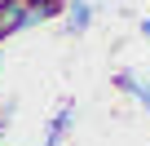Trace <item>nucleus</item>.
<instances>
[{
  "instance_id": "nucleus-6",
  "label": "nucleus",
  "mask_w": 150,
  "mask_h": 146,
  "mask_svg": "<svg viewBox=\"0 0 150 146\" xmlns=\"http://www.w3.org/2000/svg\"><path fill=\"white\" fill-rule=\"evenodd\" d=\"M5 124H9V120H0V128H5Z\"/></svg>"
},
{
  "instance_id": "nucleus-2",
  "label": "nucleus",
  "mask_w": 150,
  "mask_h": 146,
  "mask_svg": "<svg viewBox=\"0 0 150 146\" xmlns=\"http://www.w3.org/2000/svg\"><path fill=\"white\" fill-rule=\"evenodd\" d=\"M62 14H66V18H62V31H66V36H84V31L93 27V14H97V9L88 5V0H71Z\"/></svg>"
},
{
  "instance_id": "nucleus-5",
  "label": "nucleus",
  "mask_w": 150,
  "mask_h": 146,
  "mask_svg": "<svg viewBox=\"0 0 150 146\" xmlns=\"http://www.w3.org/2000/svg\"><path fill=\"white\" fill-rule=\"evenodd\" d=\"M137 27H141V36H150V18H141V22H137Z\"/></svg>"
},
{
  "instance_id": "nucleus-1",
  "label": "nucleus",
  "mask_w": 150,
  "mask_h": 146,
  "mask_svg": "<svg viewBox=\"0 0 150 146\" xmlns=\"http://www.w3.org/2000/svg\"><path fill=\"white\" fill-rule=\"evenodd\" d=\"M27 18H31V0H5L0 5V40L27 31Z\"/></svg>"
},
{
  "instance_id": "nucleus-8",
  "label": "nucleus",
  "mask_w": 150,
  "mask_h": 146,
  "mask_svg": "<svg viewBox=\"0 0 150 146\" xmlns=\"http://www.w3.org/2000/svg\"><path fill=\"white\" fill-rule=\"evenodd\" d=\"M0 5H5V0H0Z\"/></svg>"
},
{
  "instance_id": "nucleus-3",
  "label": "nucleus",
  "mask_w": 150,
  "mask_h": 146,
  "mask_svg": "<svg viewBox=\"0 0 150 146\" xmlns=\"http://www.w3.org/2000/svg\"><path fill=\"white\" fill-rule=\"evenodd\" d=\"M75 124V102L71 98H62V106H57V115L49 120V133H44V146H62V137H66V128Z\"/></svg>"
},
{
  "instance_id": "nucleus-4",
  "label": "nucleus",
  "mask_w": 150,
  "mask_h": 146,
  "mask_svg": "<svg viewBox=\"0 0 150 146\" xmlns=\"http://www.w3.org/2000/svg\"><path fill=\"white\" fill-rule=\"evenodd\" d=\"M119 93H132L146 111H150V80H141V75H132V71H115V80H110Z\"/></svg>"
},
{
  "instance_id": "nucleus-7",
  "label": "nucleus",
  "mask_w": 150,
  "mask_h": 146,
  "mask_svg": "<svg viewBox=\"0 0 150 146\" xmlns=\"http://www.w3.org/2000/svg\"><path fill=\"white\" fill-rule=\"evenodd\" d=\"M0 71H5V62H0Z\"/></svg>"
}]
</instances>
